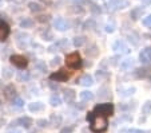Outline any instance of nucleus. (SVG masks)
<instances>
[{
	"mask_svg": "<svg viewBox=\"0 0 151 133\" xmlns=\"http://www.w3.org/2000/svg\"><path fill=\"white\" fill-rule=\"evenodd\" d=\"M87 121L91 122L90 129L94 133H103L109 128L107 117L103 116V114H96V113H94V112H88V114H87Z\"/></svg>",
	"mask_w": 151,
	"mask_h": 133,
	"instance_id": "nucleus-1",
	"label": "nucleus"
},
{
	"mask_svg": "<svg viewBox=\"0 0 151 133\" xmlns=\"http://www.w3.org/2000/svg\"><path fill=\"white\" fill-rule=\"evenodd\" d=\"M64 62H66L67 67H70V69H72V70L80 69L83 65V61H82V58H80L79 52H70V54H67Z\"/></svg>",
	"mask_w": 151,
	"mask_h": 133,
	"instance_id": "nucleus-2",
	"label": "nucleus"
},
{
	"mask_svg": "<svg viewBox=\"0 0 151 133\" xmlns=\"http://www.w3.org/2000/svg\"><path fill=\"white\" fill-rule=\"evenodd\" d=\"M92 112L96 113V114H103V116H106V117H110V116L114 114V105H112L111 102L99 104V105H96V106L94 108Z\"/></svg>",
	"mask_w": 151,
	"mask_h": 133,
	"instance_id": "nucleus-3",
	"label": "nucleus"
},
{
	"mask_svg": "<svg viewBox=\"0 0 151 133\" xmlns=\"http://www.w3.org/2000/svg\"><path fill=\"white\" fill-rule=\"evenodd\" d=\"M9 61L17 69H26L27 65H28V61H27L26 57L24 55H19V54H12L9 57Z\"/></svg>",
	"mask_w": 151,
	"mask_h": 133,
	"instance_id": "nucleus-4",
	"label": "nucleus"
},
{
	"mask_svg": "<svg viewBox=\"0 0 151 133\" xmlns=\"http://www.w3.org/2000/svg\"><path fill=\"white\" fill-rule=\"evenodd\" d=\"M70 77H71V74H70L66 69H60L59 71L52 73V74L50 75V79L55 81V82H66L70 79Z\"/></svg>",
	"mask_w": 151,
	"mask_h": 133,
	"instance_id": "nucleus-5",
	"label": "nucleus"
},
{
	"mask_svg": "<svg viewBox=\"0 0 151 133\" xmlns=\"http://www.w3.org/2000/svg\"><path fill=\"white\" fill-rule=\"evenodd\" d=\"M112 50H114L116 54H120V55H124V54H128V52H130L128 46L123 41H120V39H118V41L112 44Z\"/></svg>",
	"mask_w": 151,
	"mask_h": 133,
	"instance_id": "nucleus-6",
	"label": "nucleus"
},
{
	"mask_svg": "<svg viewBox=\"0 0 151 133\" xmlns=\"http://www.w3.org/2000/svg\"><path fill=\"white\" fill-rule=\"evenodd\" d=\"M11 34V28L4 20L0 19V42H6Z\"/></svg>",
	"mask_w": 151,
	"mask_h": 133,
	"instance_id": "nucleus-7",
	"label": "nucleus"
},
{
	"mask_svg": "<svg viewBox=\"0 0 151 133\" xmlns=\"http://www.w3.org/2000/svg\"><path fill=\"white\" fill-rule=\"evenodd\" d=\"M128 7L127 0H111L109 3V9L110 11H116V9H123Z\"/></svg>",
	"mask_w": 151,
	"mask_h": 133,
	"instance_id": "nucleus-8",
	"label": "nucleus"
},
{
	"mask_svg": "<svg viewBox=\"0 0 151 133\" xmlns=\"http://www.w3.org/2000/svg\"><path fill=\"white\" fill-rule=\"evenodd\" d=\"M134 75L137 78H150L151 77V67L145 66V67H139L134 71Z\"/></svg>",
	"mask_w": 151,
	"mask_h": 133,
	"instance_id": "nucleus-9",
	"label": "nucleus"
},
{
	"mask_svg": "<svg viewBox=\"0 0 151 133\" xmlns=\"http://www.w3.org/2000/svg\"><path fill=\"white\" fill-rule=\"evenodd\" d=\"M54 27L56 28V31H66V30H68L70 24L67 23L66 19H63V17H56L54 20Z\"/></svg>",
	"mask_w": 151,
	"mask_h": 133,
	"instance_id": "nucleus-10",
	"label": "nucleus"
},
{
	"mask_svg": "<svg viewBox=\"0 0 151 133\" xmlns=\"http://www.w3.org/2000/svg\"><path fill=\"white\" fill-rule=\"evenodd\" d=\"M3 93H4V97L8 100H14L17 97V93H16V89H15L14 85H7L6 87L3 89Z\"/></svg>",
	"mask_w": 151,
	"mask_h": 133,
	"instance_id": "nucleus-11",
	"label": "nucleus"
},
{
	"mask_svg": "<svg viewBox=\"0 0 151 133\" xmlns=\"http://www.w3.org/2000/svg\"><path fill=\"white\" fill-rule=\"evenodd\" d=\"M17 125H20V126L24 128V129H29V128L34 125V120L28 116L20 117V118H17Z\"/></svg>",
	"mask_w": 151,
	"mask_h": 133,
	"instance_id": "nucleus-12",
	"label": "nucleus"
},
{
	"mask_svg": "<svg viewBox=\"0 0 151 133\" xmlns=\"http://www.w3.org/2000/svg\"><path fill=\"white\" fill-rule=\"evenodd\" d=\"M139 61L142 62V63H148V62H151V47H147V49L142 50L139 54Z\"/></svg>",
	"mask_w": 151,
	"mask_h": 133,
	"instance_id": "nucleus-13",
	"label": "nucleus"
},
{
	"mask_svg": "<svg viewBox=\"0 0 151 133\" xmlns=\"http://www.w3.org/2000/svg\"><path fill=\"white\" fill-rule=\"evenodd\" d=\"M76 98V92L74 89H66L64 90V101L67 104H72Z\"/></svg>",
	"mask_w": 151,
	"mask_h": 133,
	"instance_id": "nucleus-14",
	"label": "nucleus"
},
{
	"mask_svg": "<svg viewBox=\"0 0 151 133\" xmlns=\"http://www.w3.org/2000/svg\"><path fill=\"white\" fill-rule=\"evenodd\" d=\"M44 104L43 102H31L28 104V110L31 113H39V112H43L44 110Z\"/></svg>",
	"mask_w": 151,
	"mask_h": 133,
	"instance_id": "nucleus-15",
	"label": "nucleus"
},
{
	"mask_svg": "<svg viewBox=\"0 0 151 133\" xmlns=\"http://www.w3.org/2000/svg\"><path fill=\"white\" fill-rule=\"evenodd\" d=\"M143 12H145V9H143L142 7H135V8H132L131 12H130V17H131L132 20H138L139 17H142Z\"/></svg>",
	"mask_w": 151,
	"mask_h": 133,
	"instance_id": "nucleus-16",
	"label": "nucleus"
},
{
	"mask_svg": "<svg viewBox=\"0 0 151 133\" xmlns=\"http://www.w3.org/2000/svg\"><path fill=\"white\" fill-rule=\"evenodd\" d=\"M62 121H63V117L60 114H56V113H52L51 116H50V124L52 126H59L62 125Z\"/></svg>",
	"mask_w": 151,
	"mask_h": 133,
	"instance_id": "nucleus-17",
	"label": "nucleus"
},
{
	"mask_svg": "<svg viewBox=\"0 0 151 133\" xmlns=\"http://www.w3.org/2000/svg\"><path fill=\"white\" fill-rule=\"evenodd\" d=\"M35 24L34 19H31V17H24V19H22L19 23L20 28H32Z\"/></svg>",
	"mask_w": 151,
	"mask_h": 133,
	"instance_id": "nucleus-18",
	"label": "nucleus"
},
{
	"mask_svg": "<svg viewBox=\"0 0 151 133\" xmlns=\"http://www.w3.org/2000/svg\"><path fill=\"white\" fill-rule=\"evenodd\" d=\"M28 8H29V11L37 14V12H42L43 9H44V7H43L40 3H37V1H29V3H28Z\"/></svg>",
	"mask_w": 151,
	"mask_h": 133,
	"instance_id": "nucleus-19",
	"label": "nucleus"
},
{
	"mask_svg": "<svg viewBox=\"0 0 151 133\" xmlns=\"http://www.w3.org/2000/svg\"><path fill=\"white\" fill-rule=\"evenodd\" d=\"M132 66H134V59L132 58H127V59H124V61H122V63H120V69H122L123 71L131 70Z\"/></svg>",
	"mask_w": 151,
	"mask_h": 133,
	"instance_id": "nucleus-20",
	"label": "nucleus"
},
{
	"mask_svg": "<svg viewBox=\"0 0 151 133\" xmlns=\"http://www.w3.org/2000/svg\"><path fill=\"white\" fill-rule=\"evenodd\" d=\"M79 84L83 85V86H91L94 84V78H92L90 74H84L82 78L79 79Z\"/></svg>",
	"mask_w": 151,
	"mask_h": 133,
	"instance_id": "nucleus-21",
	"label": "nucleus"
},
{
	"mask_svg": "<svg viewBox=\"0 0 151 133\" xmlns=\"http://www.w3.org/2000/svg\"><path fill=\"white\" fill-rule=\"evenodd\" d=\"M80 100H82L83 102H87V101H92L94 100V93L90 92V90H84V92H82L79 94Z\"/></svg>",
	"mask_w": 151,
	"mask_h": 133,
	"instance_id": "nucleus-22",
	"label": "nucleus"
},
{
	"mask_svg": "<svg viewBox=\"0 0 151 133\" xmlns=\"http://www.w3.org/2000/svg\"><path fill=\"white\" fill-rule=\"evenodd\" d=\"M86 42H87V38L83 36V35H80V36H75L74 41H72V44H74L75 47H82L86 44Z\"/></svg>",
	"mask_w": 151,
	"mask_h": 133,
	"instance_id": "nucleus-23",
	"label": "nucleus"
},
{
	"mask_svg": "<svg viewBox=\"0 0 151 133\" xmlns=\"http://www.w3.org/2000/svg\"><path fill=\"white\" fill-rule=\"evenodd\" d=\"M1 77H3V79H11L12 77H14V70H12L11 67H3V70H1Z\"/></svg>",
	"mask_w": 151,
	"mask_h": 133,
	"instance_id": "nucleus-24",
	"label": "nucleus"
},
{
	"mask_svg": "<svg viewBox=\"0 0 151 133\" xmlns=\"http://www.w3.org/2000/svg\"><path fill=\"white\" fill-rule=\"evenodd\" d=\"M86 54L88 55V57H96L99 54V49L96 47V44H91L88 49L86 50Z\"/></svg>",
	"mask_w": 151,
	"mask_h": 133,
	"instance_id": "nucleus-25",
	"label": "nucleus"
},
{
	"mask_svg": "<svg viewBox=\"0 0 151 133\" xmlns=\"http://www.w3.org/2000/svg\"><path fill=\"white\" fill-rule=\"evenodd\" d=\"M60 104H62V98L58 96L56 93L50 97V105H51V106H59Z\"/></svg>",
	"mask_w": 151,
	"mask_h": 133,
	"instance_id": "nucleus-26",
	"label": "nucleus"
},
{
	"mask_svg": "<svg viewBox=\"0 0 151 133\" xmlns=\"http://www.w3.org/2000/svg\"><path fill=\"white\" fill-rule=\"evenodd\" d=\"M56 44L59 46L60 51H66V50H68V47H70V42L67 41V39H59V41L56 42Z\"/></svg>",
	"mask_w": 151,
	"mask_h": 133,
	"instance_id": "nucleus-27",
	"label": "nucleus"
},
{
	"mask_svg": "<svg viewBox=\"0 0 151 133\" xmlns=\"http://www.w3.org/2000/svg\"><path fill=\"white\" fill-rule=\"evenodd\" d=\"M35 70H39L40 73H46L47 71V66H46V62L44 61H37L35 62Z\"/></svg>",
	"mask_w": 151,
	"mask_h": 133,
	"instance_id": "nucleus-28",
	"label": "nucleus"
},
{
	"mask_svg": "<svg viewBox=\"0 0 151 133\" xmlns=\"http://www.w3.org/2000/svg\"><path fill=\"white\" fill-rule=\"evenodd\" d=\"M29 73L28 71H20L19 74H17V81L19 82H27L29 79Z\"/></svg>",
	"mask_w": 151,
	"mask_h": 133,
	"instance_id": "nucleus-29",
	"label": "nucleus"
},
{
	"mask_svg": "<svg viewBox=\"0 0 151 133\" xmlns=\"http://www.w3.org/2000/svg\"><path fill=\"white\" fill-rule=\"evenodd\" d=\"M40 35H42V39H43V41H54V32L50 31V30L43 31Z\"/></svg>",
	"mask_w": 151,
	"mask_h": 133,
	"instance_id": "nucleus-30",
	"label": "nucleus"
},
{
	"mask_svg": "<svg viewBox=\"0 0 151 133\" xmlns=\"http://www.w3.org/2000/svg\"><path fill=\"white\" fill-rule=\"evenodd\" d=\"M95 77H96L98 81H104V79L109 78L110 75H109V73H107V71H103V70H99V71H96V75H95Z\"/></svg>",
	"mask_w": 151,
	"mask_h": 133,
	"instance_id": "nucleus-31",
	"label": "nucleus"
},
{
	"mask_svg": "<svg viewBox=\"0 0 151 133\" xmlns=\"http://www.w3.org/2000/svg\"><path fill=\"white\" fill-rule=\"evenodd\" d=\"M110 89L107 86H102L99 89V98H106V97H110Z\"/></svg>",
	"mask_w": 151,
	"mask_h": 133,
	"instance_id": "nucleus-32",
	"label": "nucleus"
},
{
	"mask_svg": "<svg viewBox=\"0 0 151 133\" xmlns=\"http://www.w3.org/2000/svg\"><path fill=\"white\" fill-rule=\"evenodd\" d=\"M142 113L145 114V116H148V114L151 113V101H147V102H145V104H143Z\"/></svg>",
	"mask_w": 151,
	"mask_h": 133,
	"instance_id": "nucleus-33",
	"label": "nucleus"
},
{
	"mask_svg": "<svg viewBox=\"0 0 151 133\" xmlns=\"http://www.w3.org/2000/svg\"><path fill=\"white\" fill-rule=\"evenodd\" d=\"M36 125H37L39 128H47L48 125H51V124H50V120L39 118V120H36Z\"/></svg>",
	"mask_w": 151,
	"mask_h": 133,
	"instance_id": "nucleus-34",
	"label": "nucleus"
},
{
	"mask_svg": "<svg viewBox=\"0 0 151 133\" xmlns=\"http://www.w3.org/2000/svg\"><path fill=\"white\" fill-rule=\"evenodd\" d=\"M60 63H62V58H60L59 55H56V57H54V58L51 59L50 66H51V67H56V66H59Z\"/></svg>",
	"mask_w": 151,
	"mask_h": 133,
	"instance_id": "nucleus-35",
	"label": "nucleus"
},
{
	"mask_svg": "<svg viewBox=\"0 0 151 133\" xmlns=\"http://www.w3.org/2000/svg\"><path fill=\"white\" fill-rule=\"evenodd\" d=\"M12 105H14V106H16V108H22L24 105V101L20 98V97H16V98L12 100Z\"/></svg>",
	"mask_w": 151,
	"mask_h": 133,
	"instance_id": "nucleus-36",
	"label": "nucleus"
},
{
	"mask_svg": "<svg viewBox=\"0 0 151 133\" xmlns=\"http://www.w3.org/2000/svg\"><path fill=\"white\" fill-rule=\"evenodd\" d=\"M134 92H135L134 87H130L127 90H122V93H119V94L123 97H128V96H131V94H134Z\"/></svg>",
	"mask_w": 151,
	"mask_h": 133,
	"instance_id": "nucleus-37",
	"label": "nucleus"
},
{
	"mask_svg": "<svg viewBox=\"0 0 151 133\" xmlns=\"http://www.w3.org/2000/svg\"><path fill=\"white\" fill-rule=\"evenodd\" d=\"M36 20L39 22V23H47V22H50V15H42V16H37Z\"/></svg>",
	"mask_w": 151,
	"mask_h": 133,
	"instance_id": "nucleus-38",
	"label": "nucleus"
},
{
	"mask_svg": "<svg viewBox=\"0 0 151 133\" xmlns=\"http://www.w3.org/2000/svg\"><path fill=\"white\" fill-rule=\"evenodd\" d=\"M90 9H91V12H94L95 15H98V14H102V8H100L99 6H96V4H91V7H90Z\"/></svg>",
	"mask_w": 151,
	"mask_h": 133,
	"instance_id": "nucleus-39",
	"label": "nucleus"
},
{
	"mask_svg": "<svg viewBox=\"0 0 151 133\" xmlns=\"http://www.w3.org/2000/svg\"><path fill=\"white\" fill-rule=\"evenodd\" d=\"M75 129V125H68V126H64L62 130H60V133H72Z\"/></svg>",
	"mask_w": 151,
	"mask_h": 133,
	"instance_id": "nucleus-40",
	"label": "nucleus"
},
{
	"mask_svg": "<svg viewBox=\"0 0 151 133\" xmlns=\"http://www.w3.org/2000/svg\"><path fill=\"white\" fill-rule=\"evenodd\" d=\"M142 23H143V26H146V27H151V15H147L146 17H143Z\"/></svg>",
	"mask_w": 151,
	"mask_h": 133,
	"instance_id": "nucleus-41",
	"label": "nucleus"
},
{
	"mask_svg": "<svg viewBox=\"0 0 151 133\" xmlns=\"http://www.w3.org/2000/svg\"><path fill=\"white\" fill-rule=\"evenodd\" d=\"M47 51L48 52H55V51H60V49H59V46H58L56 43H54V44H51V46L47 49Z\"/></svg>",
	"mask_w": 151,
	"mask_h": 133,
	"instance_id": "nucleus-42",
	"label": "nucleus"
},
{
	"mask_svg": "<svg viewBox=\"0 0 151 133\" xmlns=\"http://www.w3.org/2000/svg\"><path fill=\"white\" fill-rule=\"evenodd\" d=\"M95 20H92V19H90V20H87L84 23V28H91V27H95Z\"/></svg>",
	"mask_w": 151,
	"mask_h": 133,
	"instance_id": "nucleus-43",
	"label": "nucleus"
},
{
	"mask_svg": "<svg viewBox=\"0 0 151 133\" xmlns=\"http://www.w3.org/2000/svg\"><path fill=\"white\" fill-rule=\"evenodd\" d=\"M114 30H115V24L114 23L107 24V26H106V32H114Z\"/></svg>",
	"mask_w": 151,
	"mask_h": 133,
	"instance_id": "nucleus-44",
	"label": "nucleus"
},
{
	"mask_svg": "<svg viewBox=\"0 0 151 133\" xmlns=\"http://www.w3.org/2000/svg\"><path fill=\"white\" fill-rule=\"evenodd\" d=\"M126 133H146V132H143V130H138V129H128V130H126Z\"/></svg>",
	"mask_w": 151,
	"mask_h": 133,
	"instance_id": "nucleus-45",
	"label": "nucleus"
},
{
	"mask_svg": "<svg viewBox=\"0 0 151 133\" xmlns=\"http://www.w3.org/2000/svg\"><path fill=\"white\" fill-rule=\"evenodd\" d=\"M48 86L51 87L52 90H58V89H59V86H58V85H55L54 82H48Z\"/></svg>",
	"mask_w": 151,
	"mask_h": 133,
	"instance_id": "nucleus-46",
	"label": "nucleus"
},
{
	"mask_svg": "<svg viewBox=\"0 0 151 133\" xmlns=\"http://www.w3.org/2000/svg\"><path fill=\"white\" fill-rule=\"evenodd\" d=\"M4 124H6V120H4V118H0V126H3Z\"/></svg>",
	"mask_w": 151,
	"mask_h": 133,
	"instance_id": "nucleus-47",
	"label": "nucleus"
},
{
	"mask_svg": "<svg viewBox=\"0 0 151 133\" xmlns=\"http://www.w3.org/2000/svg\"><path fill=\"white\" fill-rule=\"evenodd\" d=\"M143 4H151V0H142Z\"/></svg>",
	"mask_w": 151,
	"mask_h": 133,
	"instance_id": "nucleus-48",
	"label": "nucleus"
},
{
	"mask_svg": "<svg viewBox=\"0 0 151 133\" xmlns=\"http://www.w3.org/2000/svg\"><path fill=\"white\" fill-rule=\"evenodd\" d=\"M0 92H3V81L0 79Z\"/></svg>",
	"mask_w": 151,
	"mask_h": 133,
	"instance_id": "nucleus-49",
	"label": "nucleus"
},
{
	"mask_svg": "<svg viewBox=\"0 0 151 133\" xmlns=\"http://www.w3.org/2000/svg\"><path fill=\"white\" fill-rule=\"evenodd\" d=\"M75 1H83V0H75Z\"/></svg>",
	"mask_w": 151,
	"mask_h": 133,
	"instance_id": "nucleus-50",
	"label": "nucleus"
},
{
	"mask_svg": "<svg viewBox=\"0 0 151 133\" xmlns=\"http://www.w3.org/2000/svg\"><path fill=\"white\" fill-rule=\"evenodd\" d=\"M7 1H14V0H7Z\"/></svg>",
	"mask_w": 151,
	"mask_h": 133,
	"instance_id": "nucleus-51",
	"label": "nucleus"
}]
</instances>
